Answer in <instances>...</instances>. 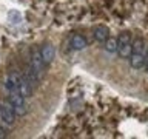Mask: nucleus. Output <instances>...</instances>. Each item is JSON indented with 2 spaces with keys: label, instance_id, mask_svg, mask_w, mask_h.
Instances as JSON below:
<instances>
[{
  "label": "nucleus",
  "instance_id": "12",
  "mask_svg": "<svg viewBox=\"0 0 148 139\" xmlns=\"http://www.w3.org/2000/svg\"><path fill=\"white\" fill-rule=\"evenodd\" d=\"M17 85H18V77L16 76V74H9L8 76V81H6V87L8 90H17Z\"/></svg>",
  "mask_w": 148,
  "mask_h": 139
},
{
  "label": "nucleus",
  "instance_id": "3",
  "mask_svg": "<svg viewBox=\"0 0 148 139\" xmlns=\"http://www.w3.org/2000/svg\"><path fill=\"white\" fill-rule=\"evenodd\" d=\"M31 68L34 70V73L37 76H42L43 74V70H45V62L42 60V56H40V51H34L31 56Z\"/></svg>",
  "mask_w": 148,
  "mask_h": 139
},
{
  "label": "nucleus",
  "instance_id": "11",
  "mask_svg": "<svg viewBox=\"0 0 148 139\" xmlns=\"http://www.w3.org/2000/svg\"><path fill=\"white\" fill-rule=\"evenodd\" d=\"M103 45H105V50L108 53H116L117 51V39H114V37H108L103 42Z\"/></svg>",
  "mask_w": 148,
  "mask_h": 139
},
{
  "label": "nucleus",
  "instance_id": "5",
  "mask_svg": "<svg viewBox=\"0 0 148 139\" xmlns=\"http://www.w3.org/2000/svg\"><path fill=\"white\" fill-rule=\"evenodd\" d=\"M40 56H42V60L45 62V65H49L54 60V57H56L54 46L51 43H45L43 46H42V50H40Z\"/></svg>",
  "mask_w": 148,
  "mask_h": 139
},
{
  "label": "nucleus",
  "instance_id": "8",
  "mask_svg": "<svg viewBox=\"0 0 148 139\" xmlns=\"http://www.w3.org/2000/svg\"><path fill=\"white\" fill-rule=\"evenodd\" d=\"M86 40L83 39V36L80 34H76V36H73L71 37V48L73 50H77V51H80L83 48H86Z\"/></svg>",
  "mask_w": 148,
  "mask_h": 139
},
{
  "label": "nucleus",
  "instance_id": "2",
  "mask_svg": "<svg viewBox=\"0 0 148 139\" xmlns=\"http://www.w3.org/2000/svg\"><path fill=\"white\" fill-rule=\"evenodd\" d=\"M0 118L5 124L11 125L14 124V118H16V113H14V108H12V104L11 102H3L2 105H0Z\"/></svg>",
  "mask_w": 148,
  "mask_h": 139
},
{
  "label": "nucleus",
  "instance_id": "4",
  "mask_svg": "<svg viewBox=\"0 0 148 139\" xmlns=\"http://www.w3.org/2000/svg\"><path fill=\"white\" fill-rule=\"evenodd\" d=\"M17 90H18V93H20L23 97H31L32 96V83L28 81L26 76H23V77L18 79Z\"/></svg>",
  "mask_w": 148,
  "mask_h": 139
},
{
  "label": "nucleus",
  "instance_id": "10",
  "mask_svg": "<svg viewBox=\"0 0 148 139\" xmlns=\"http://www.w3.org/2000/svg\"><path fill=\"white\" fill-rule=\"evenodd\" d=\"M131 46H133V53H140V54H143V51L147 48L145 40H143L142 37H136V40L131 43Z\"/></svg>",
  "mask_w": 148,
  "mask_h": 139
},
{
  "label": "nucleus",
  "instance_id": "14",
  "mask_svg": "<svg viewBox=\"0 0 148 139\" xmlns=\"http://www.w3.org/2000/svg\"><path fill=\"white\" fill-rule=\"evenodd\" d=\"M3 138H6V131H5L3 127H0V139H3Z\"/></svg>",
  "mask_w": 148,
  "mask_h": 139
},
{
  "label": "nucleus",
  "instance_id": "1",
  "mask_svg": "<svg viewBox=\"0 0 148 139\" xmlns=\"http://www.w3.org/2000/svg\"><path fill=\"white\" fill-rule=\"evenodd\" d=\"M9 102L12 104V108H14V113L17 116H23L26 113V108H25V99L23 96L18 93V90H11V96H9Z\"/></svg>",
  "mask_w": 148,
  "mask_h": 139
},
{
  "label": "nucleus",
  "instance_id": "9",
  "mask_svg": "<svg viewBox=\"0 0 148 139\" xmlns=\"http://www.w3.org/2000/svg\"><path fill=\"white\" fill-rule=\"evenodd\" d=\"M120 57H123V59H128L130 56H131L133 53V46L131 43H122V45H117V51H116Z\"/></svg>",
  "mask_w": 148,
  "mask_h": 139
},
{
  "label": "nucleus",
  "instance_id": "7",
  "mask_svg": "<svg viewBox=\"0 0 148 139\" xmlns=\"http://www.w3.org/2000/svg\"><path fill=\"white\" fill-rule=\"evenodd\" d=\"M130 65L134 68V70H140L143 68V63H145V56L140 54V53H131L130 56Z\"/></svg>",
  "mask_w": 148,
  "mask_h": 139
},
{
  "label": "nucleus",
  "instance_id": "13",
  "mask_svg": "<svg viewBox=\"0 0 148 139\" xmlns=\"http://www.w3.org/2000/svg\"><path fill=\"white\" fill-rule=\"evenodd\" d=\"M122 43H131V32H130V31H123V32H120V34H119L117 45H122Z\"/></svg>",
  "mask_w": 148,
  "mask_h": 139
},
{
  "label": "nucleus",
  "instance_id": "6",
  "mask_svg": "<svg viewBox=\"0 0 148 139\" xmlns=\"http://www.w3.org/2000/svg\"><path fill=\"white\" fill-rule=\"evenodd\" d=\"M92 36H94V39H96L97 42L103 43V42L110 37V30H108V26H105V25L94 26V30H92Z\"/></svg>",
  "mask_w": 148,
  "mask_h": 139
}]
</instances>
